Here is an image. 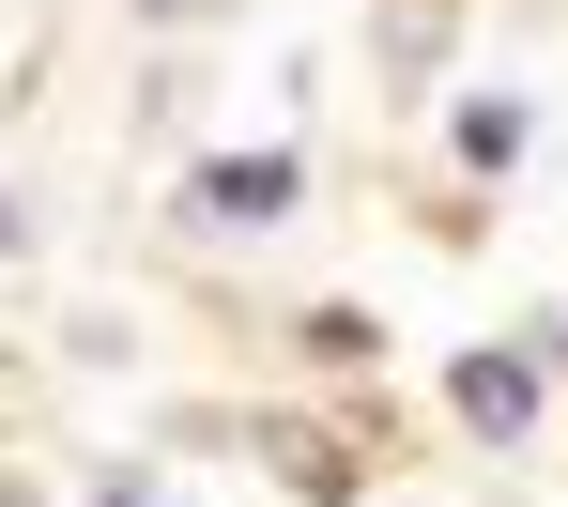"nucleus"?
Here are the masks:
<instances>
[{
	"mask_svg": "<svg viewBox=\"0 0 568 507\" xmlns=\"http://www.w3.org/2000/svg\"><path fill=\"white\" fill-rule=\"evenodd\" d=\"M446 400H462L476 430H523V415H538V369H523V354H462V369H446Z\"/></svg>",
	"mask_w": 568,
	"mask_h": 507,
	"instance_id": "1",
	"label": "nucleus"
},
{
	"mask_svg": "<svg viewBox=\"0 0 568 507\" xmlns=\"http://www.w3.org/2000/svg\"><path fill=\"white\" fill-rule=\"evenodd\" d=\"M292 201H307L292 154H231V170H200V215H292Z\"/></svg>",
	"mask_w": 568,
	"mask_h": 507,
	"instance_id": "2",
	"label": "nucleus"
},
{
	"mask_svg": "<svg viewBox=\"0 0 568 507\" xmlns=\"http://www.w3.org/2000/svg\"><path fill=\"white\" fill-rule=\"evenodd\" d=\"M523 139H538V108H523V93H476V108H462V170H476V185H507Z\"/></svg>",
	"mask_w": 568,
	"mask_h": 507,
	"instance_id": "3",
	"label": "nucleus"
},
{
	"mask_svg": "<svg viewBox=\"0 0 568 507\" xmlns=\"http://www.w3.org/2000/svg\"><path fill=\"white\" fill-rule=\"evenodd\" d=\"M93 507H154V493H93Z\"/></svg>",
	"mask_w": 568,
	"mask_h": 507,
	"instance_id": "4",
	"label": "nucleus"
},
{
	"mask_svg": "<svg viewBox=\"0 0 568 507\" xmlns=\"http://www.w3.org/2000/svg\"><path fill=\"white\" fill-rule=\"evenodd\" d=\"M0 246H16V201H0Z\"/></svg>",
	"mask_w": 568,
	"mask_h": 507,
	"instance_id": "5",
	"label": "nucleus"
}]
</instances>
